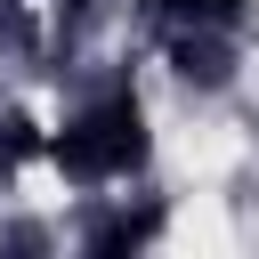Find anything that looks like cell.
<instances>
[{"instance_id": "6da1fadb", "label": "cell", "mask_w": 259, "mask_h": 259, "mask_svg": "<svg viewBox=\"0 0 259 259\" xmlns=\"http://www.w3.org/2000/svg\"><path fill=\"white\" fill-rule=\"evenodd\" d=\"M146 154H154V138H146V105H138L130 89L81 105V113L49 138V162L73 170V178H89V186H97V178H130V170H146Z\"/></svg>"}, {"instance_id": "7a4b0ae2", "label": "cell", "mask_w": 259, "mask_h": 259, "mask_svg": "<svg viewBox=\"0 0 259 259\" xmlns=\"http://www.w3.org/2000/svg\"><path fill=\"white\" fill-rule=\"evenodd\" d=\"M178 24H202V32H219V24H235L243 16V0H162Z\"/></svg>"}]
</instances>
